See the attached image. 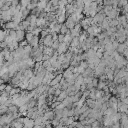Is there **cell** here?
I'll list each match as a JSON object with an SVG mask.
<instances>
[{
	"label": "cell",
	"mask_w": 128,
	"mask_h": 128,
	"mask_svg": "<svg viewBox=\"0 0 128 128\" xmlns=\"http://www.w3.org/2000/svg\"><path fill=\"white\" fill-rule=\"evenodd\" d=\"M18 25H19V24L15 23L14 21H9V22H7V23L5 24V27H6L7 29H9V30H17Z\"/></svg>",
	"instance_id": "1"
},
{
	"label": "cell",
	"mask_w": 128,
	"mask_h": 128,
	"mask_svg": "<svg viewBox=\"0 0 128 128\" xmlns=\"http://www.w3.org/2000/svg\"><path fill=\"white\" fill-rule=\"evenodd\" d=\"M53 39H52V35H47L45 38H44V40H43V43H44V45H46L47 47H50V46H52V44H53Z\"/></svg>",
	"instance_id": "2"
},
{
	"label": "cell",
	"mask_w": 128,
	"mask_h": 128,
	"mask_svg": "<svg viewBox=\"0 0 128 128\" xmlns=\"http://www.w3.org/2000/svg\"><path fill=\"white\" fill-rule=\"evenodd\" d=\"M87 31H88V33L91 35V36H95V35H97L98 34V32L100 31L96 26H91V27H88V29H87Z\"/></svg>",
	"instance_id": "3"
},
{
	"label": "cell",
	"mask_w": 128,
	"mask_h": 128,
	"mask_svg": "<svg viewBox=\"0 0 128 128\" xmlns=\"http://www.w3.org/2000/svg\"><path fill=\"white\" fill-rule=\"evenodd\" d=\"M67 47H68V45L66 44V43H60L59 44V47H58V49H57V52L61 55V54H64V52L67 50Z\"/></svg>",
	"instance_id": "4"
},
{
	"label": "cell",
	"mask_w": 128,
	"mask_h": 128,
	"mask_svg": "<svg viewBox=\"0 0 128 128\" xmlns=\"http://www.w3.org/2000/svg\"><path fill=\"white\" fill-rule=\"evenodd\" d=\"M65 25H66V27H67L68 29H71V30H72V29L75 27V21H74L71 17H69V18L67 19V21H66V24H65Z\"/></svg>",
	"instance_id": "5"
},
{
	"label": "cell",
	"mask_w": 128,
	"mask_h": 128,
	"mask_svg": "<svg viewBox=\"0 0 128 128\" xmlns=\"http://www.w3.org/2000/svg\"><path fill=\"white\" fill-rule=\"evenodd\" d=\"M24 36H26L25 33H24V31H20V30L16 31V41L17 42L22 41V39L24 38Z\"/></svg>",
	"instance_id": "6"
},
{
	"label": "cell",
	"mask_w": 128,
	"mask_h": 128,
	"mask_svg": "<svg viewBox=\"0 0 128 128\" xmlns=\"http://www.w3.org/2000/svg\"><path fill=\"white\" fill-rule=\"evenodd\" d=\"M67 97H68V94H67V92H66V91H64V92H61V93L59 94V96H58V98H57V99H58V101H62V100L64 101Z\"/></svg>",
	"instance_id": "7"
},
{
	"label": "cell",
	"mask_w": 128,
	"mask_h": 128,
	"mask_svg": "<svg viewBox=\"0 0 128 128\" xmlns=\"http://www.w3.org/2000/svg\"><path fill=\"white\" fill-rule=\"evenodd\" d=\"M43 117L45 120H51L53 118V112H46Z\"/></svg>",
	"instance_id": "8"
},
{
	"label": "cell",
	"mask_w": 128,
	"mask_h": 128,
	"mask_svg": "<svg viewBox=\"0 0 128 128\" xmlns=\"http://www.w3.org/2000/svg\"><path fill=\"white\" fill-rule=\"evenodd\" d=\"M12 89H13V88H12V86H11V85H6V88H5V92H7V93H10Z\"/></svg>",
	"instance_id": "9"
},
{
	"label": "cell",
	"mask_w": 128,
	"mask_h": 128,
	"mask_svg": "<svg viewBox=\"0 0 128 128\" xmlns=\"http://www.w3.org/2000/svg\"><path fill=\"white\" fill-rule=\"evenodd\" d=\"M52 124L57 127V126L59 125V119H58V118H55L54 120H52Z\"/></svg>",
	"instance_id": "10"
},
{
	"label": "cell",
	"mask_w": 128,
	"mask_h": 128,
	"mask_svg": "<svg viewBox=\"0 0 128 128\" xmlns=\"http://www.w3.org/2000/svg\"><path fill=\"white\" fill-rule=\"evenodd\" d=\"M98 127H99L98 122H95V121H94V122L92 123V128H98Z\"/></svg>",
	"instance_id": "11"
},
{
	"label": "cell",
	"mask_w": 128,
	"mask_h": 128,
	"mask_svg": "<svg viewBox=\"0 0 128 128\" xmlns=\"http://www.w3.org/2000/svg\"><path fill=\"white\" fill-rule=\"evenodd\" d=\"M4 5H5V1H0V11H1V9L3 8Z\"/></svg>",
	"instance_id": "12"
}]
</instances>
